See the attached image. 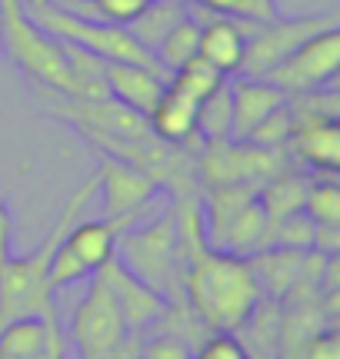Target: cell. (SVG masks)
<instances>
[{
	"instance_id": "cell-2",
	"label": "cell",
	"mask_w": 340,
	"mask_h": 359,
	"mask_svg": "<svg viewBox=\"0 0 340 359\" xmlns=\"http://www.w3.org/2000/svg\"><path fill=\"white\" fill-rule=\"evenodd\" d=\"M183 296L207 330L234 333L261 299V286L244 257L200 246L183 269Z\"/></svg>"
},
{
	"instance_id": "cell-30",
	"label": "cell",
	"mask_w": 340,
	"mask_h": 359,
	"mask_svg": "<svg viewBox=\"0 0 340 359\" xmlns=\"http://www.w3.org/2000/svg\"><path fill=\"white\" fill-rule=\"evenodd\" d=\"M297 359H340V333L337 326H324L317 330L307 343H303Z\"/></svg>"
},
{
	"instance_id": "cell-20",
	"label": "cell",
	"mask_w": 340,
	"mask_h": 359,
	"mask_svg": "<svg viewBox=\"0 0 340 359\" xmlns=\"http://www.w3.org/2000/svg\"><path fill=\"white\" fill-rule=\"evenodd\" d=\"M307 183L310 180L297 173V170H280L270 180H263L257 187V200H261L267 219H280L287 213H297L303 210V193H307Z\"/></svg>"
},
{
	"instance_id": "cell-12",
	"label": "cell",
	"mask_w": 340,
	"mask_h": 359,
	"mask_svg": "<svg viewBox=\"0 0 340 359\" xmlns=\"http://www.w3.org/2000/svg\"><path fill=\"white\" fill-rule=\"evenodd\" d=\"M287 150L303 167L334 177L340 170V116H310L297 120L290 130Z\"/></svg>"
},
{
	"instance_id": "cell-10",
	"label": "cell",
	"mask_w": 340,
	"mask_h": 359,
	"mask_svg": "<svg viewBox=\"0 0 340 359\" xmlns=\"http://www.w3.org/2000/svg\"><path fill=\"white\" fill-rule=\"evenodd\" d=\"M97 177H100V187H97V196L104 203L107 217H117V213H137V210H150L154 196H160V187L147 177L144 170L124 163L117 156L100 154V163H97Z\"/></svg>"
},
{
	"instance_id": "cell-32",
	"label": "cell",
	"mask_w": 340,
	"mask_h": 359,
	"mask_svg": "<svg viewBox=\"0 0 340 359\" xmlns=\"http://www.w3.org/2000/svg\"><path fill=\"white\" fill-rule=\"evenodd\" d=\"M11 236H13V219L7 203H4V196H0V266H4V259L11 257Z\"/></svg>"
},
{
	"instance_id": "cell-5",
	"label": "cell",
	"mask_w": 340,
	"mask_h": 359,
	"mask_svg": "<svg viewBox=\"0 0 340 359\" xmlns=\"http://www.w3.org/2000/svg\"><path fill=\"white\" fill-rule=\"evenodd\" d=\"M27 7V4H24ZM30 20L37 27H44L47 34L60 40H70V43H80L91 53L104 57V60H124V64H144L160 70V64L154 60V53L147 50L140 40L133 37L127 27L120 24H107V20H93V17H80V13L67 11L60 4H40V7H27ZM164 74V70H160Z\"/></svg>"
},
{
	"instance_id": "cell-21",
	"label": "cell",
	"mask_w": 340,
	"mask_h": 359,
	"mask_svg": "<svg viewBox=\"0 0 340 359\" xmlns=\"http://www.w3.org/2000/svg\"><path fill=\"white\" fill-rule=\"evenodd\" d=\"M197 43H200V20H197V13L190 11L183 20L170 27L164 40H160L157 47H154V60L160 64L164 74H174V70H181L183 64H190L197 57Z\"/></svg>"
},
{
	"instance_id": "cell-14",
	"label": "cell",
	"mask_w": 340,
	"mask_h": 359,
	"mask_svg": "<svg viewBox=\"0 0 340 359\" xmlns=\"http://www.w3.org/2000/svg\"><path fill=\"white\" fill-rule=\"evenodd\" d=\"M230 83V103H234V123H230V137L234 140H247L250 130L261 123L267 114H274L280 103H287V93L270 83L267 77H237L227 80Z\"/></svg>"
},
{
	"instance_id": "cell-26",
	"label": "cell",
	"mask_w": 340,
	"mask_h": 359,
	"mask_svg": "<svg viewBox=\"0 0 340 359\" xmlns=\"http://www.w3.org/2000/svg\"><path fill=\"white\" fill-rule=\"evenodd\" d=\"M167 83L181 87L183 93H190L194 100H204V97H210L217 87H223V83H227V77H223L217 67H210L207 60L194 57L190 64H183L181 70H174V74L167 77Z\"/></svg>"
},
{
	"instance_id": "cell-35",
	"label": "cell",
	"mask_w": 340,
	"mask_h": 359,
	"mask_svg": "<svg viewBox=\"0 0 340 359\" xmlns=\"http://www.w3.org/2000/svg\"><path fill=\"white\" fill-rule=\"evenodd\" d=\"M0 359H20V356H11V353H0Z\"/></svg>"
},
{
	"instance_id": "cell-18",
	"label": "cell",
	"mask_w": 340,
	"mask_h": 359,
	"mask_svg": "<svg viewBox=\"0 0 340 359\" xmlns=\"http://www.w3.org/2000/svg\"><path fill=\"white\" fill-rule=\"evenodd\" d=\"M303 253L307 250H284V246H263L254 257H247L254 276H257V286H261V296H270V299H284L287 290L294 286L297 273H301Z\"/></svg>"
},
{
	"instance_id": "cell-28",
	"label": "cell",
	"mask_w": 340,
	"mask_h": 359,
	"mask_svg": "<svg viewBox=\"0 0 340 359\" xmlns=\"http://www.w3.org/2000/svg\"><path fill=\"white\" fill-rule=\"evenodd\" d=\"M144 359H194V346L170 333H144Z\"/></svg>"
},
{
	"instance_id": "cell-17",
	"label": "cell",
	"mask_w": 340,
	"mask_h": 359,
	"mask_svg": "<svg viewBox=\"0 0 340 359\" xmlns=\"http://www.w3.org/2000/svg\"><path fill=\"white\" fill-rule=\"evenodd\" d=\"M234 336L247 359H280V299L261 296Z\"/></svg>"
},
{
	"instance_id": "cell-19",
	"label": "cell",
	"mask_w": 340,
	"mask_h": 359,
	"mask_svg": "<svg viewBox=\"0 0 340 359\" xmlns=\"http://www.w3.org/2000/svg\"><path fill=\"white\" fill-rule=\"evenodd\" d=\"M267 230H270V219L263 213L261 200L254 196L240 213H237L230 223H227V230H223L221 243L214 246V250H223V253H234V257H254L257 250L267 246Z\"/></svg>"
},
{
	"instance_id": "cell-4",
	"label": "cell",
	"mask_w": 340,
	"mask_h": 359,
	"mask_svg": "<svg viewBox=\"0 0 340 359\" xmlns=\"http://www.w3.org/2000/svg\"><path fill=\"white\" fill-rule=\"evenodd\" d=\"M147 210H137V213H117V217H100V219H77L70 230L64 233V240L57 243V253L51 259V283L53 293H60L74 283L93 276L97 269L104 266L107 259L114 257L117 250L120 233L140 223Z\"/></svg>"
},
{
	"instance_id": "cell-31",
	"label": "cell",
	"mask_w": 340,
	"mask_h": 359,
	"mask_svg": "<svg viewBox=\"0 0 340 359\" xmlns=\"http://www.w3.org/2000/svg\"><path fill=\"white\" fill-rule=\"evenodd\" d=\"M107 359H144V333L127 330V333L117 339V346L107 353Z\"/></svg>"
},
{
	"instance_id": "cell-25",
	"label": "cell",
	"mask_w": 340,
	"mask_h": 359,
	"mask_svg": "<svg viewBox=\"0 0 340 359\" xmlns=\"http://www.w3.org/2000/svg\"><path fill=\"white\" fill-rule=\"evenodd\" d=\"M303 213L317 226H340V187L334 180H310L303 193Z\"/></svg>"
},
{
	"instance_id": "cell-33",
	"label": "cell",
	"mask_w": 340,
	"mask_h": 359,
	"mask_svg": "<svg viewBox=\"0 0 340 359\" xmlns=\"http://www.w3.org/2000/svg\"><path fill=\"white\" fill-rule=\"evenodd\" d=\"M44 359H67V336H64V330H60V323H53L51 346H47V356Z\"/></svg>"
},
{
	"instance_id": "cell-7",
	"label": "cell",
	"mask_w": 340,
	"mask_h": 359,
	"mask_svg": "<svg viewBox=\"0 0 340 359\" xmlns=\"http://www.w3.org/2000/svg\"><path fill=\"white\" fill-rule=\"evenodd\" d=\"M334 24H337L334 13H303V17H284V13H277L274 20L254 24L247 34V50H244L240 74L244 77H267L287 53H294L301 47L303 40Z\"/></svg>"
},
{
	"instance_id": "cell-9",
	"label": "cell",
	"mask_w": 340,
	"mask_h": 359,
	"mask_svg": "<svg viewBox=\"0 0 340 359\" xmlns=\"http://www.w3.org/2000/svg\"><path fill=\"white\" fill-rule=\"evenodd\" d=\"M337 70H340V30L334 24L317 30L314 37H307L294 53H287L267 74V80L277 83L290 97V93H303V90H317L334 83Z\"/></svg>"
},
{
	"instance_id": "cell-16",
	"label": "cell",
	"mask_w": 340,
	"mask_h": 359,
	"mask_svg": "<svg viewBox=\"0 0 340 359\" xmlns=\"http://www.w3.org/2000/svg\"><path fill=\"white\" fill-rule=\"evenodd\" d=\"M197 107H200V100L167 83L160 100L154 103V110L147 114V127L164 143H194L200 140L197 137Z\"/></svg>"
},
{
	"instance_id": "cell-6",
	"label": "cell",
	"mask_w": 340,
	"mask_h": 359,
	"mask_svg": "<svg viewBox=\"0 0 340 359\" xmlns=\"http://www.w3.org/2000/svg\"><path fill=\"white\" fill-rule=\"evenodd\" d=\"M287 170V154L274 147H261L254 140H204L197 150V177L204 187L217 183H254L261 187L263 180Z\"/></svg>"
},
{
	"instance_id": "cell-11",
	"label": "cell",
	"mask_w": 340,
	"mask_h": 359,
	"mask_svg": "<svg viewBox=\"0 0 340 359\" xmlns=\"http://www.w3.org/2000/svg\"><path fill=\"white\" fill-rule=\"evenodd\" d=\"M97 273L104 276L107 290H110L120 316H124V326H127V330H137V333H147V330L157 323L160 313H164L167 299H164L157 290H150L140 276H133L117 257H110Z\"/></svg>"
},
{
	"instance_id": "cell-22",
	"label": "cell",
	"mask_w": 340,
	"mask_h": 359,
	"mask_svg": "<svg viewBox=\"0 0 340 359\" xmlns=\"http://www.w3.org/2000/svg\"><path fill=\"white\" fill-rule=\"evenodd\" d=\"M187 13H190V0H150L144 7V13L133 17L131 24H127V30L144 43L147 50L154 53V47L164 40V34H167L177 20H183Z\"/></svg>"
},
{
	"instance_id": "cell-27",
	"label": "cell",
	"mask_w": 340,
	"mask_h": 359,
	"mask_svg": "<svg viewBox=\"0 0 340 359\" xmlns=\"http://www.w3.org/2000/svg\"><path fill=\"white\" fill-rule=\"evenodd\" d=\"M290 130H294V116H290L287 103H280L274 114H267L250 130L247 140L261 143V147H274V150H287V140H290Z\"/></svg>"
},
{
	"instance_id": "cell-23",
	"label": "cell",
	"mask_w": 340,
	"mask_h": 359,
	"mask_svg": "<svg viewBox=\"0 0 340 359\" xmlns=\"http://www.w3.org/2000/svg\"><path fill=\"white\" fill-rule=\"evenodd\" d=\"M230 123H234V103H230V83H223L197 107V137L200 143L223 140V137H230Z\"/></svg>"
},
{
	"instance_id": "cell-29",
	"label": "cell",
	"mask_w": 340,
	"mask_h": 359,
	"mask_svg": "<svg viewBox=\"0 0 340 359\" xmlns=\"http://www.w3.org/2000/svg\"><path fill=\"white\" fill-rule=\"evenodd\" d=\"M194 359H247L244 346L237 343L234 333H221V330H214L207 333L194 349Z\"/></svg>"
},
{
	"instance_id": "cell-1",
	"label": "cell",
	"mask_w": 340,
	"mask_h": 359,
	"mask_svg": "<svg viewBox=\"0 0 340 359\" xmlns=\"http://www.w3.org/2000/svg\"><path fill=\"white\" fill-rule=\"evenodd\" d=\"M97 187H100V177L93 170L91 177L67 196L60 217L53 219V226L40 240L37 250H30L27 257H13L11 253L4 259V266H0V326L17 320V316H44L53 306V296L57 293L47 283L51 259L57 253V243L64 240V233L84 217L87 203L97 200Z\"/></svg>"
},
{
	"instance_id": "cell-34",
	"label": "cell",
	"mask_w": 340,
	"mask_h": 359,
	"mask_svg": "<svg viewBox=\"0 0 340 359\" xmlns=\"http://www.w3.org/2000/svg\"><path fill=\"white\" fill-rule=\"evenodd\" d=\"M27 7H40V4H47V0H24Z\"/></svg>"
},
{
	"instance_id": "cell-3",
	"label": "cell",
	"mask_w": 340,
	"mask_h": 359,
	"mask_svg": "<svg viewBox=\"0 0 340 359\" xmlns=\"http://www.w3.org/2000/svg\"><path fill=\"white\" fill-rule=\"evenodd\" d=\"M114 257L131 269L133 276L157 290L164 299H174V296L183 293V266H187V257H183V243L181 233H177V210L174 203L154 217L150 223H133L120 233L117 250Z\"/></svg>"
},
{
	"instance_id": "cell-8",
	"label": "cell",
	"mask_w": 340,
	"mask_h": 359,
	"mask_svg": "<svg viewBox=\"0 0 340 359\" xmlns=\"http://www.w3.org/2000/svg\"><path fill=\"white\" fill-rule=\"evenodd\" d=\"M87 293L80 296V303L74 306L70 316V343L77 359H107V353L117 346V339L127 333L124 316H120L114 296L107 290V283L100 273L87 276Z\"/></svg>"
},
{
	"instance_id": "cell-15",
	"label": "cell",
	"mask_w": 340,
	"mask_h": 359,
	"mask_svg": "<svg viewBox=\"0 0 340 359\" xmlns=\"http://www.w3.org/2000/svg\"><path fill=\"white\" fill-rule=\"evenodd\" d=\"M104 77L114 100L144 116L154 110V103L160 100V93L167 87V74L144 64H124V60H104Z\"/></svg>"
},
{
	"instance_id": "cell-24",
	"label": "cell",
	"mask_w": 340,
	"mask_h": 359,
	"mask_svg": "<svg viewBox=\"0 0 340 359\" xmlns=\"http://www.w3.org/2000/svg\"><path fill=\"white\" fill-rule=\"evenodd\" d=\"M314 236H317V223L303 210L287 213L280 219H270V230H267V246H284V250H314Z\"/></svg>"
},
{
	"instance_id": "cell-13",
	"label": "cell",
	"mask_w": 340,
	"mask_h": 359,
	"mask_svg": "<svg viewBox=\"0 0 340 359\" xmlns=\"http://www.w3.org/2000/svg\"><path fill=\"white\" fill-rule=\"evenodd\" d=\"M210 20H200V43H197V57L217 67L223 77H237L240 64H244V50H247V34L254 20H240V17H221V13H207Z\"/></svg>"
}]
</instances>
